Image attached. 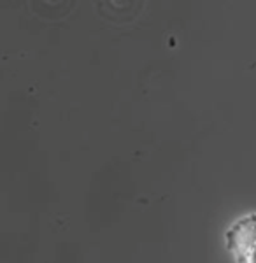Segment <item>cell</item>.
<instances>
[{"label":"cell","mask_w":256,"mask_h":263,"mask_svg":"<svg viewBox=\"0 0 256 263\" xmlns=\"http://www.w3.org/2000/svg\"><path fill=\"white\" fill-rule=\"evenodd\" d=\"M251 263H256V246L253 248V251H251Z\"/></svg>","instance_id":"cell-1"}]
</instances>
